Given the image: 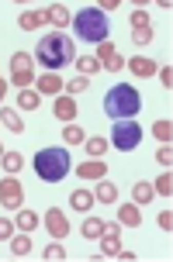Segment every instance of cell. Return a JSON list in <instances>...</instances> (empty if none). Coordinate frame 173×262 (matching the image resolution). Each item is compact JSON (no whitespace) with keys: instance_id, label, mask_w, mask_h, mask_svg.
Instances as JSON below:
<instances>
[{"instance_id":"7","label":"cell","mask_w":173,"mask_h":262,"mask_svg":"<svg viewBox=\"0 0 173 262\" xmlns=\"http://www.w3.org/2000/svg\"><path fill=\"white\" fill-rule=\"evenodd\" d=\"M0 204L7 210H21V204H25V186L17 183L14 176H4L0 180Z\"/></svg>"},{"instance_id":"34","label":"cell","mask_w":173,"mask_h":262,"mask_svg":"<svg viewBox=\"0 0 173 262\" xmlns=\"http://www.w3.org/2000/svg\"><path fill=\"white\" fill-rule=\"evenodd\" d=\"M156 162H160L163 169H170V166H173V148H170V145H160V152H156Z\"/></svg>"},{"instance_id":"4","label":"cell","mask_w":173,"mask_h":262,"mask_svg":"<svg viewBox=\"0 0 173 262\" xmlns=\"http://www.w3.org/2000/svg\"><path fill=\"white\" fill-rule=\"evenodd\" d=\"M69 25L76 28V38L80 41L101 45V41H107V28H111V21H107V14L101 11V7H83Z\"/></svg>"},{"instance_id":"10","label":"cell","mask_w":173,"mask_h":262,"mask_svg":"<svg viewBox=\"0 0 173 262\" xmlns=\"http://www.w3.org/2000/svg\"><path fill=\"white\" fill-rule=\"evenodd\" d=\"M118 252H121L118 224H104V231H101V255H118Z\"/></svg>"},{"instance_id":"16","label":"cell","mask_w":173,"mask_h":262,"mask_svg":"<svg viewBox=\"0 0 173 262\" xmlns=\"http://www.w3.org/2000/svg\"><path fill=\"white\" fill-rule=\"evenodd\" d=\"M39 224H42V217L35 210H17V217H14V228H17V231H28V235H31Z\"/></svg>"},{"instance_id":"32","label":"cell","mask_w":173,"mask_h":262,"mask_svg":"<svg viewBox=\"0 0 173 262\" xmlns=\"http://www.w3.org/2000/svg\"><path fill=\"white\" fill-rule=\"evenodd\" d=\"M107 145H111L107 138H87V152H90L93 159H101V156L107 152Z\"/></svg>"},{"instance_id":"2","label":"cell","mask_w":173,"mask_h":262,"mask_svg":"<svg viewBox=\"0 0 173 262\" xmlns=\"http://www.w3.org/2000/svg\"><path fill=\"white\" fill-rule=\"evenodd\" d=\"M139 111H142V97L132 83H114L104 93V114L111 121H132Z\"/></svg>"},{"instance_id":"42","label":"cell","mask_w":173,"mask_h":262,"mask_svg":"<svg viewBox=\"0 0 173 262\" xmlns=\"http://www.w3.org/2000/svg\"><path fill=\"white\" fill-rule=\"evenodd\" d=\"M4 93H7V83L0 79V104H4Z\"/></svg>"},{"instance_id":"14","label":"cell","mask_w":173,"mask_h":262,"mask_svg":"<svg viewBox=\"0 0 173 262\" xmlns=\"http://www.w3.org/2000/svg\"><path fill=\"white\" fill-rule=\"evenodd\" d=\"M128 69H132L139 79H146V76H156V69H160V66L152 62V59H146V55H135L132 62H128Z\"/></svg>"},{"instance_id":"5","label":"cell","mask_w":173,"mask_h":262,"mask_svg":"<svg viewBox=\"0 0 173 262\" xmlns=\"http://www.w3.org/2000/svg\"><path fill=\"white\" fill-rule=\"evenodd\" d=\"M111 145L118 148V152H132L142 145V128H139V121H114V128H111Z\"/></svg>"},{"instance_id":"20","label":"cell","mask_w":173,"mask_h":262,"mask_svg":"<svg viewBox=\"0 0 173 262\" xmlns=\"http://www.w3.org/2000/svg\"><path fill=\"white\" fill-rule=\"evenodd\" d=\"M17 25L25 28V31H35V28L45 25V11H25L21 17H17Z\"/></svg>"},{"instance_id":"26","label":"cell","mask_w":173,"mask_h":262,"mask_svg":"<svg viewBox=\"0 0 173 262\" xmlns=\"http://www.w3.org/2000/svg\"><path fill=\"white\" fill-rule=\"evenodd\" d=\"M76 62V69H80V76H93L97 69H101V62L93 59V55H80V59H73Z\"/></svg>"},{"instance_id":"19","label":"cell","mask_w":173,"mask_h":262,"mask_svg":"<svg viewBox=\"0 0 173 262\" xmlns=\"http://www.w3.org/2000/svg\"><path fill=\"white\" fill-rule=\"evenodd\" d=\"M45 21H52L55 31H59V28L69 25V11L63 7V4H52V7H45Z\"/></svg>"},{"instance_id":"28","label":"cell","mask_w":173,"mask_h":262,"mask_svg":"<svg viewBox=\"0 0 173 262\" xmlns=\"http://www.w3.org/2000/svg\"><path fill=\"white\" fill-rule=\"evenodd\" d=\"M63 138H66V145H83L87 142V135H83L80 124H66V128H63Z\"/></svg>"},{"instance_id":"17","label":"cell","mask_w":173,"mask_h":262,"mask_svg":"<svg viewBox=\"0 0 173 262\" xmlns=\"http://www.w3.org/2000/svg\"><path fill=\"white\" fill-rule=\"evenodd\" d=\"M118 217L125 228H139L142 224V214H139V204H121L118 207Z\"/></svg>"},{"instance_id":"29","label":"cell","mask_w":173,"mask_h":262,"mask_svg":"<svg viewBox=\"0 0 173 262\" xmlns=\"http://www.w3.org/2000/svg\"><path fill=\"white\" fill-rule=\"evenodd\" d=\"M132 41H135V49H146L149 41H152V28H149V25L132 28Z\"/></svg>"},{"instance_id":"38","label":"cell","mask_w":173,"mask_h":262,"mask_svg":"<svg viewBox=\"0 0 173 262\" xmlns=\"http://www.w3.org/2000/svg\"><path fill=\"white\" fill-rule=\"evenodd\" d=\"M156 224H160L163 231H173V214H170V210H163L160 217H156Z\"/></svg>"},{"instance_id":"11","label":"cell","mask_w":173,"mask_h":262,"mask_svg":"<svg viewBox=\"0 0 173 262\" xmlns=\"http://www.w3.org/2000/svg\"><path fill=\"white\" fill-rule=\"evenodd\" d=\"M76 100L73 97H55V104H52V114H55V121H66V124H73L76 121Z\"/></svg>"},{"instance_id":"27","label":"cell","mask_w":173,"mask_h":262,"mask_svg":"<svg viewBox=\"0 0 173 262\" xmlns=\"http://www.w3.org/2000/svg\"><path fill=\"white\" fill-rule=\"evenodd\" d=\"M152 135H156L163 145H170V138H173V121L170 118H166V121H156V124H152Z\"/></svg>"},{"instance_id":"6","label":"cell","mask_w":173,"mask_h":262,"mask_svg":"<svg viewBox=\"0 0 173 262\" xmlns=\"http://www.w3.org/2000/svg\"><path fill=\"white\" fill-rule=\"evenodd\" d=\"M31 79H35V59L28 52H14L11 55V83L21 86V90H28Z\"/></svg>"},{"instance_id":"8","label":"cell","mask_w":173,"mask_h":262,"mask_svg":"<svg viewBox=\"0 0 173 262\" xmlns=\"http://www.w3.org/2000/svg\"><path fill=\"white\" fill-rule=\"evenodd\" d=\"M93 59L101 62V69H111V73H121V69H125V59H121V52L114 49V41H101Z\"/></svg>"},{"instance_id":"31","label":"cell","mask_w":173,"mask_h":262,"mask_svg":"<svg viewBox=\"0 0 173 262\" xmlns=\"http://www.w3.org/2000/svg\"><path fill=\"white\" fill-rule=\"evenodd\" d=\"M87 86H90V76H73L66 83V97H76V93H83Z\"/></svg>"},{"instance_id":"30","label":"cell","mask_w":173,"mask_h":262,"mask_svg":"<svg viewBox=\"0 0 173 262\" xmlns=\"http://www.w3.org/2000/svg\"><path fill=\"white\" fill-rule=\"evenodd\" d=\"M101 231H104V221L101 217H87L83 221V238H101Z\"/></svg>"},{"instance_id":"24","label":"cell","mask_w":173,"mask_h":262,"mask_svg":"<svg viewBox=\"0 0 173 262\" xmlns=\"http://www.w3.org/2000/svg\"><path fill=\"white\" fill-rule=\"evenodd\" d=\"M0 166L14 176V172H21V166H25V156H21V152H4V156H0Z\"/></svg>"},{"instance_id":"23","label":"cell","mask_w":173,"mask_h":262,"mask_svg":"<svg viewBox=\"0 0 173 262\" xmlns=\"http://www.w3.org/2000/svg\"><path fill=\"white\" fill-rule=\"evenodd\" d=\"M152 196H156V190H152V183H142V180H139V183L132 186V200L139 204V207H142V204H149Z\"/></svg>"},{"instance_id":"37","label":"cell","mask_w":173,"mask_h":262,"mask_svg":"<svg viewBox=\"0 0 173 262\" xmlns=\"http://www.w3.org/2000/svg\"><path fill=\"white\" fill-rule=\"evenodd\" d=\"M156 73H160V83L170 90V86H173V69H170V66H163V69H156Z\"/></svg>"},{"instance_id":"35","label":"cell","mask_w":173,"mask_h":262,"mask_svg":"<svg viewBox=\"0 0 173 262\" xmlns=\"http://www.w3.org/2000/svg\"><path fill=\"white\" fill-rule=\"evenodd\" d=\"M45 259H49V262H63V259H66V249H63L59 242H52V245L45 249Z\"/></svg>"},{"instance_id":"1","label":"cell","mask_w":173,"mask_h":262,"mask_svg":"<svg viewBox=\"0 0 173 262\" xmlns=\"http://www.w3.org/2000/svg\"><path fill=\"white\" fill-rule=\"evenodd\" d=\"M76 59L73 52V38L63 35V31H52V35H42L39 49H35V62L45 69V73H59L63 66H69Z\"/></svg>"},{"instance_id":"41","label":"cell","mask_w":173,"mask_h":262,"mask_svg":"<svg viewBox=\"0 0 173 262\" xmlns=\"http://www.w3.org/2000/svg\"><path fill=\"white\" fill-rule=\"evenodd\" d=\"M114 259H125V262H135V252H128V249H121Z\"/></svg>"},{"instance_id":"25","label":"cell","mask_w":173,"mask_h":262,"mask_svg":"<svg viewBox=\"0 0 173 262\" xmlns=\"http://www.w3.org/2000/svg\"><path fill=\"white\" fill-rule=\"evenodd\" d=\"M39 97H42L39 90H21L17 93V107H21V111H35V107H39Z\"/></svg>"},{"instance_id":"12","label":"cell","mask_w":173,"mask_h":262,"mask_svg":"<svg viewBox=\"0 0 173 262\" xmlns=\"http://www.w3.org/2000/svg\"><path fill=\"white\" fill-rule=\"evenodd\" d=\"M76 172H80V180H104L107 176V162L104 159H90V162H80Z\"/></svg>"},{"instance_id":"39","label":"cell","mask_w":173,"mask_h":262,"mask_svg":"<svg viewBox=\"0 0 173 262\" xmlns=\"http://www.w3.org/2000/svg\"><path fill=\"white\" fill-rule=\"evenodd\" d=\"M142 25H149V14L135 7V14H132V28H142Z\"/></svg>"},{"instance_id":"40","label":"cell","mask_w":173,"mask_h":262,"mask_svg":"<svg viewBox=\"0 0 173 262\" xmlns=\"http://www.w3.org/2000/svg\"><path fill=\"white\" fill-rule=\"evenodd\" d=\"M118 7H121V0H101V11H118Z\"/></svg>"},{"instance_id":"43","label":"cell","mask_w":173,"mask_h":262,"mask_svg":"<svg viewBox=\"0 0 173 262\" xmlns=\"http://www.w3.org/2000/svg\"><path fill=\"white\" fill-rule=\"evenodd\" d=\"M0 156H4V145H0Z\"/></svg>"},{"instance_id":"9","label":"cell","mask_w":173,"mask_h":262,"mask_svg":"<svg viewBox=\"0 0 173 262\" xmlns=\"http://www.w3.org/2000/svg\"><path fill=\"white\" fill-rule=\"evenodd\" d=\"M42 224H45V231H49V235H52L55 242H63V238L69 235V221H66V214H63L59 207H52V210H49Z\"/></svg>"},{"instance_id":"3","label":"cell","mask_w":173,"mask_h":262,"mask_svg":"<svg viewBox=\"0 0 173 262\" xmlns=\"http://www.w3.org/2000/svg\"><path fill=\"white\" fill-rule=\"evenodd\" d=\"M31 166H35V176L42 183H63L69 176V169H73L66 148H39L35 159H31Z\"/></svg>"},{"instance_id":"36","label":"cell","mask_w":173,"mask_h":262,"mask_svg":"<svg viewBox=\"0 0 173 262\" xmlns=\"http://www.w3.org/2000/svg\"><path fill=\"white\" fill-rule=\"evenodd\" d=\"M11 235H14V221L0 217V242H11Z\"/></svg>"},{"instance_id":"18","label":"cell","mask_w":173,"mask_h":262,"mask_svg":"<svg viewBox=\"0 0 173 262\" xmlns=\"http://www.w3.org/2000/svg\"><path fill=\"white\" fill-rule=\"evenodd\" d=\"M93 200H101V204H118V186L111 183V180H101V186L93 190Z\"/></svg>"},{"instance_id":"33","label":"cell","mask_w":173,"mask_h":262,"mask_svg":"<svg viewBox=\"0 0 173 262\" xmlns=\"http://www.w3.org/2000/svg\"><path fill=\"white\" fill-rule=\"evenodd\" d=\"M152 190H156V193H163V196H170V193H173V176H170V169H166L160 180L152 183Z\"/></svg>"},{"instance_id":"13","label":"cell","mask_w":173,"mask_h":262,"mask_svg":"<svg viewBox=\"0 0 173 262\" xmlns=\"http://www.w3.org/2000/svg\"><path fill=\"white\" fill-rule=\"evenodd\" d=\"M66 83L55 76V73H45V76H35V90L45 93V97H59V90H63Z\"/></svg>"},{"instance_id":"21","label":"cell","mask_w":173,"mask_h":262,"mask_svg":"<svg viewBox=\"0 0 173 262\" xmlns=\"http://www.w3.org/2000/svg\"><path fill=\"white\" fill-rule=\"evenodd\" d=\"M11 252L21 259V255H31V235L21 231V235H11Z\"/></svg>"},{"instance_id":"22","label":"cell","mask_w":173,"mask_h":262,"mask_svg":"<svg viewBox=\"0 0 173 262\" xmlns=\"http://www.w3.org/2000/svg\"><path fill=\"white\" fill-rule=\"evenodd\" d=\"M0 121H4L11 131H17V135L25 131V121H21V114H17L14 107H0Z\"/></svg>"},{"instance_id":"15","label":"cell","mask_w":173,"mask_h":262,"mask_svg":"<svg viewBox=\"0 0 173 262\" xmlns=\"http://www.w3.org/2000/svg\"><path fill=\"white\" fill-rule=\"evenodd\" d=\"M93 204H97V200H93L90 190H73V193H69V207H73V210H80V214H87V210H90Z\"/></svg>"}]
</instances>
